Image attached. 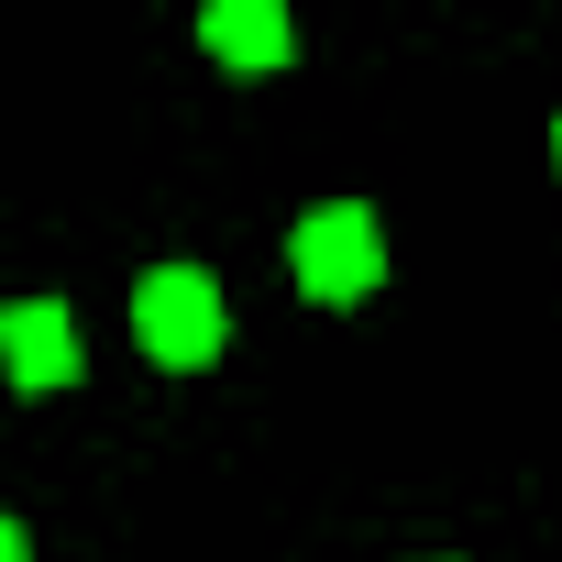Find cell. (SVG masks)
<instances>
[{
    "label": "cell",
    "mask_w": 562,
    "mask_h": 562,
    "mask_svg": "<svg viewBox=\"0 0 562 562\" xmlns=\"http://www.w3.org/2000/svg\"><path fill=\"white\" fill-rule=\"evenodd\" d=\"M210 56H232V67H276L288 56V12H276V0H210Z\"/></svg>",
    "instance_id": "277c9868"
},
{
    "label": "cell",
    "mask_w": 562,
    "mask_h": 562,
    "mask_svg": "<svg viewBox=\"0 0 562 562\" xmlns=\"http://www.w3.org/2000/svg\"><path fill=\"white\" fill-rule=\"evenodd\" d=\"M288 265H299V288H310V299H364L375 276H386L375 210H353V199L310 210V221H299V243H288Z\"/></svg>",
    "instance_id": "6da1fadb"
},
{
    "label": "cell",
    "mask_w": 562,
    "mask_h": 562,
    "mask_svg": "<svg viewBox=\"0 0 562 562\" xmlns=\"http://www.w3.org/2000/svg\"><path fill=\"white\" fill-rule=\"evenodd\" d=\"M0 353H12L23 386H67L78 375V321L56 299H23V310H0Z\"/></svg>",
    "instance_id": "3957f363"
},
{
    "label": "cell",
    "mask_w": 562,
    "mask_h": 562,
    "mask_svg": "<svg viewBox=\"0 0 562 562\" xmlns=\"http://www.w3.org/2000/svg\"><path fill=\"white\" fill-rule=\"evenodd\" d=\"M133 331H144V353L155 364H210L221 353V288L210 276H188V265H166V276H144V299H133Z\"/></svg>",
    "instance_id": "7a4b0ae2"
},
{
    "label": "cell",
    "mask_w": 562,
    "mask_h": 562,
    "mask_svg": "<svg viewBox=\"0 0 562 562\" xmlns=\"http://www.w3.org/2000/svg\"><path fill=\"white\" fill-rule=\"evenodd\" d=\"M0 562H34V551H23V529H12V518H0Z\"/></svg>",
    "instance_id": "5b68a950"
}]
</instances>
